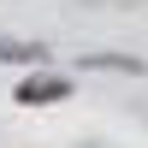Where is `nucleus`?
<instances>
[{
	"instance_id": "3",
	"label": "nucleus",
	"mask_w": 148,
	"mask_h": 148,
	"mask_svg": "<svg viewBox=\"0 0 148 148\" xmlns=\"http://www.w3.org/2000/svg\"><path fill=\"white\" fill-rule=\"evenodd\" d=\"M83 65L89 71H130V77H142V59H130V53H83Z\"/></svg>"
},
{
	"instance_id": "1",
	"label": "nucleus",
	"mask_w": 148,
	"mask_h": 148,
	"mask_svg": "<svg viewBox=\"0 0 148 148\" xmlns=\"http://www.w3.org/2000/svg\"><path fill=\"white\" fill-rule=\"evenodd\" d=\"M65 95H71V83H65V77H24V83H18V101H30V107L65 101Z\"/></svg>"
},
{
	"instance_id": "2",
	"label": "nucleus",
	"mask_w": 148,
	"mask_h": 148,
	"mask_svg": "<svg viewBox=\"0 0 148 148\" xmlns=\"http://www.w3.org/2000/svg\"><path fill=\"white\" fill-rule=\"evenodd\" d=\"M47 47L42 42H24V36H0V65H42Z\"/></svg>"
}]
</instances>
